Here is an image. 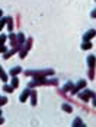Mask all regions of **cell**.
<instances>
[{
	"label": "cell",
	"instance_id": "cell-7",
	"mask_svg": "<svg viewBox=\"0 0 96 127\" xmlns=\"http://www.w3.org/2000/svg\"><path fill=\"white\" fill-rule=\"evenodd\" d=\"M93 37H96V29H89L83 35V41H90Z\"/></svg>",
	"mask_w": 96,
	"mask_h": 127
},
{
	"label": "cell",
	"instance_id": "cell-2",
	"mask_svg": "<svg viewBox=\"0 0 96 127\" xmlns=\"http://www.w3.org/2000/svg\"><path fill=\"white\" fill-rule=\"evenodd\" d=\"M25 76H51V75H54V70L52 69H48V70H26V72H24Z\"/></svg>",
	"mask_w": 96,
	"mask_h": 127
},
{
	"label": "cell",
	"instance_id": "cell-9",
	"mask_svg": "<svg viewBox=\"0 0 96 127\" xmlns=\"http://www.w3.org/2000/svg\"><path fill=\"white\" fill-rule=\"evenodd\" d=\"M21 72H22V67L21 66H15V67L10 69V76H18Z\"/></svg>",
	"mask_w": 96,
	"mask_h": 127
},
{
	"label": "cell",
	"instance_id": "cell-17",
	"mask_svg": "<svg viewBox=\"0 0 96 127\" xmlns=\"http://www.w3.org/2000/svg\"><path fill=\"white\" fill-rule=\"evenodd\" d=\"M10 85H12L15 89L19 86V80H18V77H16V76H12V82H10Z\"/></svg>",
	"mask_w": 96,
	"mask_h": 127
},
{
	"label": "cell",
	"instance_id": "cell-27",
	"mask_svg": "<svg viewBox=\"0 0 96 127\" xmlns=\"http://www.w3.org/2000/svg\"><path fill=\"white\" fill-rule=\"evenodd\" d=\"M93 107H96V96L93 98Z\"/></svg>",
	"mask_w": 96,
	"mask_h": 127
},
{
	"label": "cell",
	"instance_id": "cell-25",
	"mask_svg": "<svg viewBox=\"0 0 96 127\" xmlns=\"http://www.w3.org/2000/svg\"><path fill=\"white\" fill-rule=\"evenodd\" d=\"M90 16H92V18H96V9H93V10H92V13H90Z\"/></svg>",
	"mask_w": 96,
	"mask_h": 127
},
{
	"label": "cell",
	"instance_id": "cell-11",
	"mask_svg": "<svg viewBox=\"0 0 96 127\" xmlns=\"http://www.w3.org/2000/svg\"><path fill=\"white\" fill-rule=\"evenodd\" d=\"M24 44H25V35L21 32V34H18V45L24 47Z\"/></svg>",
	"mask_w": 96,
	"mask_h": 127
},
{
	"label": "cell",
	"instance_id": "cell-8",
	"mask_svg": "<svg viewBox=\"0 0 96 127\" xmlns=\"http://www.w3.org/2000/svg\"><path fill=\"white\" fill-rule=\"evenodd\" d=\"M96 66V57L95 56H89L87 57V67L89 69H95Z\"/></svg>",
	"mask_w": 96,
	"mask_h": 127
},
{
	"label": "cell",
	"instance_id": "cell-5",
	"mask_svg": "<svg viewBox=\"0 0 96 127\" xmlns=\"http://www.w3.org/2000/svg\"><path fill=\"white\" fill-rule=\"evenodd\" d=\"M84 86H86V80H79L77 82V85H74L73 86V89H72V95H76V94H79L82 89H84Z\"/></svg>",
	"mask_w": 96,
	"mask_h": 127
},
{
	"label": "cell",
	"instance_id": "cell-14",
	"mask_svg": "<svg viewBox=\"0 0 96 127\" xmlns=\"http://www.w3.org/2000/svg\"><path fill=\"white\" fill-rule=\"evenodd\" d=\"M0 79H1L4 83L7 82V75L4 73V70H3V67H1V66H0Z\"/></svg>",
	"mask_w": 96,
	"mask_h": 127
},
{
	"label": "cell",
	"instance_id": "cell-3",
	"mask_svg": "<svg viewBox=\"0 0 96 127\" xmlns=\"http://www.w3.org/2000/svg\"><path fill=\"white\" fill-rule=\"evenodd\" d=\"M77 95H79V98H80V99H82L83 102H87L89 99H90V98L93 99V98L96 96L95 92H93V91H89V89H86V91H80Z\"/></svg>",
	"mask_w": 96,
	"mask_h": 127
},
{
	"label": "cell",
	"instance_id": "cell-6",
	"mask_svg": "<svg viewBox=\"0 0 96 127\" xmlns=\"http://www.w3.org/2000/svg\"><path fill=\"white\" fill-rule=\"evenodd\" d=\"M28 96H31V88L24 89V92H22V94H21V96H19V101L25 102L26 99H28Z\"/></svg>",
	"mask_w": 96,
	"mask_h": 127
},
{
	"label": "cell",
	"instance_id": "cell-26",
	"mask_svg": "<svg viewBox=\"0 0 96 127\" xmlns=\"http://www.w3.org/2000/svg\"><path fill=\"white\" fill-rule=\"evenodd\" d=\"M3 123H4V118H3V117L0 115V124H3Z\"/></svg>",
	"mask_w": 96,
	"mask_h": 127
},
{
	"label": "cell",
	"instance_id": "cell-12",
	"mask_svg": "<svg viewBox=\"0 0 96 127\" xmlns=\"http://www.w3.org/2000/svg\"><path fill=\"white\" fill-rule=\"evenodd\" d=\"M92 48V42L90 41H83L82 42V50H90Z\"/></svg>",
	"mask_w": 96,
	"mask_h": 127
},
{
	"label": "cell",
	"instance_id": "cell-4",
	"mask_svg": "<svg viewBox=\"0 0 96 127\" xmlns=\"http://www.w3.org/2000/svg\"><path fill=\"white\" fill-rule=\"evenodd\" d=\"M32 42H34V41H32V38H28V39H26V42L24 44V47H22V48H21V51H19V57H21V59H25V57H26L28 51L31 50V47H32Z\"/></svg>",
	"mask_w": 96,
	"mask_h": 127
},
{
	"label": "cell",
	"instance_id": "cell-18",
	"mask_svg": "<svg viewBox=\"0 0 96 127\" xmlns=\"http://www.w3.org/2000/svg\"><path fill=\"white\" fill-rule=\"evenodd\" d=\"M6 25H7V29L12 32L13 31V19L12 18H7V24H6Z\"/></svg>",
	"mask_w": 96,
	"mask_h": 127
},
{
	"label": "cell",
	"instance_id": "cell-21",
	"mask_svg": "<svg viewBox=\"0 0 96 127\" xmlns=\"http://www.w3.org/2000/svg\"><path fill=\"white\" fill-rule=\"evenodd\" d=\"M6 39H7V35H4V34H1V35H0V45H4V42H6Z\"/></svg>",
	"mask_w": 96,
	"mask_h": 127
},
{
	"label": "cell",
	"instance_id": "cell-16",
	"mask_svg": "<svg viewBox=\"0 0 96 127\" xmlns=\"http://www.w3.org/2000/svg\"><path fill=\"white\" fill-rule=\"evenodd\" d=\"M73 126H74V127H77V126H84V123L82 121V118H80V117H77V118L73 121Z\"/></svg>",
	"mask_w": 96,
	"mask_h": 127
},
{
	"label": "cell",
	"instance_id": "cell-15",
	"mask_svg": "<svg viewBox=\"0 0 96 127\" xmlns=\"http://www.w3.org/2000/svg\"><path fill=\"white\" fill-rule=\"evenodd\" d=\"M73 86H74V83H72V82H67L66 85H64V88H63V91L64 92H69V91H72Z\"/></svg>",
	"mask_w": 96,
	"mask_h": 127
},
{
	"label": "cell",
	"instance_id": "cell-13",
	"mask_svg": "<svg viewBox=\"0 0 96 127\" xmlns=\"http://www.w3.org/2000/svg\"><path fill=\"white\" fill-rule=\"evenodd\" d=\"M61 108H63V111H66V113H72L73 111V107L70 105V104H63Z\"/></svg>",
	"mask_w": 96,
	"mask_h": 127
},
{
	"label": "cell",
	"instance_id": "cell-24",
	"mask_svg": "<svg viewBox=\"0 0 96 127\" xmlns=\"http://www.w3.org/2000/svg\"><path fill=\"white\" fill-rule=\"evenodd\" d=\"M7 51V47L6 45H0V53H6Z\"/></svg>",
	"mask_w": 96,
	"mask_h": 127
},
{
	"label": "cell",
	"instance_id": "cell-1",
	"mask_svg": "<svg viewBox=\"0 0 96 127\" xmlns=\"http://www.w3.org/2000/svg\"><path fill=\"white\" fill-rule=\"evenodd\" d=\"M41 85H58V80L57 79H47L45 76H35L34 80L28 82V88H35V86H41Z\"/></svg>",
	"mask_w": 96,
	"mask_h": 127
},
{
	"label": "cell",
	"instance_id": "cell-28",
	"mask_svg": "<svg viewBox=\"0 0 96 127\" xmlns=\"http://www.w3.org/2000/svg\"><path fill=\"white\" fill-rule=\"evenodd\" d=\"M0 18H3V10L0 9Z\"/></svg>",
	"mask_w": 96,
	"mask_h": 127
},
{
	"label": "cell",
	"instance_id": "cell-20",
	"mask_svg": "<svg viewBox=\"0 0 96 127\" xmlns=\"http://www.w3.org/2000/svg\"><path fill=\"white\" fill-rule=\"evenodd\" d=\"M6 24H7V18H0V31L4 28Z\"/></svg>",
	"mask_w": 96,
	"mask_h": 127
},
{
	"label": "cell",
	"instance_id": "cell-22",
	"mask_svg": "<svg viewBox=\"0 0 96 127\" xmlns=\"http://www.w3.org/2000/svg\"><path fill=\"white\" fill-rule=\"evenodd\" d=\"M89 79L90 80L95 79V69H89Z\"/></svg>",
	"mask_w": 96,
	"mask_h": 127
},
{
	"label": "cell",
	"instance_id": "cell-23",
	"mask_svg": "<svg viewBox=\"0 0 96 127\" xmlns=\"http://www.w3.org/2000/svg\"><path fill=\"white\" fill-rule=\"evenodd\" d=\"M6 102H7V98H6V96H0V107L4 105Z\"/></svg>",
	"mask_w": 96,
	"mask_h": 127
},
{
	"label": "cell",
	"instance_id": "cell-29",
	"mask_svg": "<svg viewBox=\"0 0 96 127\" xmlns=\"http://www.w3.org/2000/svg\"><path fill=\"white\" fill-rule=\"evenodd\" d=\"M0 115H1V110H0Z\"/></svg>",
	"mask_w": 96,
	"mask_h": 127
},
{
	"label": "cell",
	"instance_id": "cell-10",
	"mask_svg": "<svg viewBox=\"0 0 96 127\" xmlns=\"http://www.w3.org/2000/svg\"><path fill=\"white\" fill-rule=\"evenodd\" d=\"M31 104H32V107H35L36 105V91L34 88H31Z\"/></svg>",
	"mask_w": 96,
	"mask_h": 127
},
{
	"label": "cell",
	"instance_id": "cell-19",
	"mask_svg": "<svg viewBox=\"0 0 96 127\" xmlns=\"http://www.w3.org/2000/svg\"><path fill=\"white\" fill-rule=\"evenodd\" d=\"M13 86L12 85H10V86H9V85H4V86H3V91H4V92H7V94H12L13 92Z\"/></svg>",
	"mask_w": 96,
	"mask_h": 127
}]
</instances>
